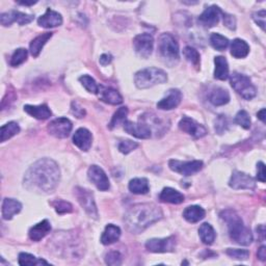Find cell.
I'll return each mask as SVG.
<instances>
[{
    "label": "cell",
    "mask_w": 266,
    "mask_h": 266,
    "mask_svg": "<svg viewBox=\"0 0 266 266\" xmlns=\"http://www.w3.org/2000/svg\"><path fill=\"white\" fill-rule=\"evenodd\" d=\"M60 179L59 167L55 161L43 158L34 162L24 176V186L39 193L54 191Z\"/></svg>",
    "instance_id": "1"
},
{
    "label": "cell",
    "mask_w": 266,
    "mask_h": 266,
    "mask_svg": "<svg viewBox=\"0 0 266 266\" xmlns=\"http://www.w3.org/2000/svg\"><path fill=\"white\" fill-rule=\"evenodd\" d=\"M161 219L162 211L156 205L137 204L125 213L124 222L129 232L139 234Z\"/></svg>",
    "instance_id": "2"
},
{
    "label": "cell",
    "mask_w": 266,
    "mask_h": 266,
    "mask_svg": "<svg viewBox=\"0 0 266 266\" xmlns=\"http://www.w3.org/2000/svg\"><path fill=\"white\" fill-rule=\"evenodd\" d=\"M221 217L226 222L230 237L240 246H250L253 241V234L251 230L244 225L240 216L232 209L224 210Z\"/></svg>",
    "instance_id": "3"
},
{
    "label": "cell",
    "mask_w": 266,
    "mask_h": 266,
    "mask_svg": "<svg viewBox=\"0 0 266 266\" xmlns=\"http://www.w3.org/2000/svg\"><path fill=\"white\" fill-rule=\"evenodd\" d=\"M167 80L165 72L158 68H147L138 71L135 74L134 82L138 89H149L156 84L164 83Z\"/></svg>",
    "instance_id": "4"
},
{
    "label": "cell",
    "mask_w": 266,
    "mask_h": 266,
    "mask_svg": "<svg viewBox=\"0 0 266 266\" xmlns=\"http://www.w3.org/2000/svg\"><path fill=\"white\" fill-rule=\"evenodd\" d=\"M158 51L167 63H177L179 60V45L171 33H162L158 40Z\"/></svg>",
    "instance_id": "5"
},
{
    "label": "cell",
    "mask_w": 266,
    "mask_h": 266,
    "mask_svg": "<svg viewBox=\"0 0 266 266\" xmlns=\"http://www.w3.org/2000/svg\"><path fill=\"white\" fill-rule=\"evenodd\" d=\"M230 83H231L232 88L246 100H252L257 94V90L252 83L250 77L237 73V72H234L230 77Z\"/></svg>",
    "instance_id": "6"
},
{
    "label": "cell",
    "mask_w": 266,
    "mask_h": 266,
    "mask_svg": "<svg viewBox=\"0 0 266 266\" xmlns=\"http://www.w3.org/2000/svg\"><path fill=\"white\" fill-rule=\"evenodd\" d=\"M74 193L80 206L87 212V214L93 219H98V209H97L93 193L89 189L82 187H76Z\"/></svg>",
    "instance_id": "7"
},
{
    "label": "cell",
    "mask_w": 266,
    "mask_h": 266,
    "mask_svg": "<svg viewBox=\"0 0 266 266\" xmlns=\"http://www.w3.org/2000/svg\"><path fill=\"white\" fill-rule=\"evenodd\" d=\"M168 166L172 171L179 173L183 176H190L200 172L203 168V161L192 160V161H179L172 159L168 162Z\"/></svg>",
    "instance_id": "8"
},
{
    "label": "cell",
    "mask_w": 266,
    "mask_h": 266,
    "mask_svg": "<svg viewBox=\"0 0 266 266\" xmlns=\"http://www.w3.org/2000/svg\"><path fill=\"white\" fill-rule=\"evenodd\" d=\"M72 128H73V125L69 119L58 118L48 124L47 130L56 138H66L70 135Z\"/></svg>",
    "instance_id": "9"
},
{
    "label": "cell",
    "mask_w": 266,
    "mask_h": 266,
    "mask_svg": "<svg viewBox=\"0 0 266 266\" xmlns=\"http://www.w3.org/2000/svg\"><path fill=\"white\" fill-rule=\"evenodd\" d=\"M133 46H134V50L138 56L148 58L153 51L154 39L149 33H141L136 35L133 40Z\"/></svg>",
    "instance_id": "10"
},
{
    "label": "cell",
    "mask_w": 266,
    "mask_h": 266,
    "mask_svg": "<svg viewBox=\"0 0 266 266\" xmlns=\"http://www.w3.org/2000/svg\"><path fill=\"white\" fill-rule=\"evenodd\" d=\"M176 248V238L170 236L166 238H153L147 241L146 249L151 253H171Z\"/></svg>",
    "instance_id": "11"
},
{
    "label": "cell",
    "mask_w": 266,
    "mask_h": 266,
    "mask_svg": "<svg viewBox=\"0 0 266 266\" xmlns=\"http://www.w3.org/2000/svg\"><path fill=\"white\" fill-rule=\"evenodd\" d=\"M179 128L187 134L191 135L193 138H201L207 134V129L203 125L196 122L188 117L182 118V120L179 122Z\"/></svg>",
    "instance_id": "12"
},
{
    "label": "cell",
    "mask_w": 266,
    "mask_h": 266,
    "mask_svg": "<svg viewBox=\"0 0 266 266\" xmlns=\"http://www.w3.org/2000/svg\"><path fill=\"white\" fill-rule=\"evenodd\" d=\"M88 177L91 182L99 190L106 191L110 189L111 184L105 172L98 165L90 166L88 171Z\"/></svg>",
    "instance_id": "13"
},
{
    "label": "cell",
    "mask_w": 266,
    "mask_h": 266,
    "mask_svg": "<svg viewBox=\"0 0 266 266\" xmlns=\"http://www.w3.org/2000/svg\"><path fill=\"white\" fill-rule=\"evenodd\" d=\"M34 16L21 13L18 10H10L7 13H3L0 16V22L3 26H9L14 22H17L19 25H26V24L33 21Z\"/></svg>",
    "instance_id": "14"
},
{
    "label": "cell",
    "mask_w": 266,
    "mask_h": 266,
    "mask_svg": "<svg viewBox=\"0 0 266 266\" xmlns=\"http://www.w3.org/2000/svg\"><path fill=\"white\" fill-rule=\"evenodd\" d=\"M223 14L224 13L219 6L211 5L205 9L202 15L199 17V23L204 27H213L220 22V19Z\"/></svg>",
    "instance_id": "15"
},
{
    "label": "cell",
    "mask_w": 266,
    "mask_h": 266,
    "mask_svg": "<svg viewBox=\"0 0 266 266\" xmlns=\"http://www.w3.org/2000/svg\"><path fill=\"white\" fill-rule=\"evenodd\" d=\"M229 185L233 189H254L256 183L250 175L235 171L229 181Z\"/></svg>",
    "instance_id": "16"
},
{
    "label": "cell",
    "mask_w": 266,
    "mask_h": 266,
    "mask_svg": "<svg viewBox=\"0 0 266 266\" xmlns=\"http://www.w3.org/2000/svg\"><path fill=\"white\" fill-rule=\"evenodd\" d=\"M124 129L127 133L129 134L135 136L137 138H142V139H146V138H150L151 137V129L149 128V126L139 121V123H133L131 121H125L124 122Z\"/></svg>",
    "instance_id": "17"
},
{
    "label": "cell",
    "mask_w": 266,
    "mask_h": 266,
    "mask_svg": "<svg viewBox=\"0 0 266 266\" xmlns=\"http://www.w3.org/2000/svg\"><path fill=\"white\" fill-rule=\"evenodd\" d=\"M181 100H182V93L177 89H172L168 91L166 97L157 103V107L162 111H171L180 104Z\"/></svg>",
    "instance_id": "18"
},
{
    "label": "cell",
    "mask_w": 266,
    "mask_h": 266,
    "mask_svg": "<svg viewBox=\"0 0 266 266\" xmlns=\"http://www.w3.org/2000/svg\"><path fill=\"white\" fill-rule=\"evenodd\" d=\"M73 142L81 151L88 152L93 142L92 133L86 128H79L73 135Z\"/></svg>",
    "instance_id": "19"
},
{
    "label": "cell",
    "mask_w": 266,
    "mask_h": 266,
    "mask_svg": "<svg viewBox=\"0 0 266 266\" xmlns=\"http://www.w3.org/2000/svg\"><path fill=\"white\" fill-rule=\"evenodd\" d=\"M39 25L44 28H52L63 24V17L57 11L48 8L46 13L38 19Z\"/></svg>",
    "instance_id": "20"
},
{
    "label": "cell",
    "mask_w": 266,
    "mask_h": 266,
    "mask_svg": "<svg viewBox=\"0 0 266 266\" xmlns=\"http://www.w3.org/2000/svg\"><path fill=\"white\" fill-rule=\"evenodd\" d=\"M99 97L100 100L105 103L112 105H119L123 102V97L120 95V93L112 88L99 87Z\"/></svg>",
    "instance_id": "21"
},
{
    "label": "cell",
    "mask_w": 266,
    "mask_h": 266,
    "mask_svg": "<svg viewBox=\"0 0 266 266\" xmlns=\"http://www.w3.org/2000/svg\"><path fill=\"white\" fill-rule=\"evenodd\" d=\"M51 231V226L50 223L48 220H44L41 223L34 225L33 227L30 228L29 230V238L32 241H40L41 239H43L48 233H50Z\"/></svg>",
    "instance_id": "22"
},
{
    "label": "cell",
    "mask_w": 266,
    "mask_h": 266,
    "mask_svg": "<svg viewBox=\"0 0 266 266\" xmlns=\"http://www.w3.org/2000/svg\"><path fill=\"white\" fill-rule=\"evenodd\" d=\"M22 209V205L20 202L14 199H8L5 198L2 202V219L3 220H11L13 216L19 213Z\"/></svg>",
    "instance_id": "23"
},
{
    "label": "cell",
    "mask_w": 266,
    "mask_h": 266,
    "mask_svg": "<svg viewBox=\"0 0 266 266\" xmlns=\"http://www.w3.org/2000/svg\"><path fill=\"white\" fill-rule=\"evenodd\" d=\"M24 112H26L29 116L38 119V120H47L52 115L50 108L46 104L41 105H25Z\"/></svg>",
    "instance_id": "24"
},
{
    "label": "cell",
    "mask_w": 266,
    "mask_h": 266,
    "mask_svg": "<svg viewBox=\"0 0 266 266\" xmlns=\"http://www.w3.org/2000/svg\"><path fill=\"white\" fill-rule=\"evenodd\" d=\"M121 237V229L113 224L107 225L105 227L104 232L101 236V243L104 246H110L115 244Z\"/></svg>",
    "instance_id": "25"
},
{
    "label": "cell",
    "mask_w": 266,
    "mask_h": 266,
    "mask_svg": "<svg viewBox=\"0 0 266 266\" xmlns=\"http://www.w3.org/2000/svg\"><path fill=\"white\" fill-rule=\"evenodd\" d=\"M184 196L180 191L171 188V187H165L162 189L159 200L163 203H171V204H181L184 202Z\"/></svg>",
    "instance_id": "26"
},
{
    "label": "cell",
    "mask_w": 266,
    "mask_h": 266,
    "mask_svg": "<svg viewBox=\"0 0 266 266\" xmlns=\"http://www.w3.org/2000/svg\"><path fill=\"white\" fill-rule=\"evenodd\" d=\"M209 101L214 106H222L230 101V94L223 88H214L209 94Z\"/></svg>",
    "instance_id": "27"
},
{
    "label": "cell",
    "mask_w": 266,
    "mask_h": 266,
    "mask_svg": "<svg viewBox=\"0 0 266 266\" xmlns=\"http://www.w3.org/2000/svg\"><path fill=\"white\" fill-rule=\"evenodd\" d=\"M51 37H52V32H44L31 41L29 48H30V53L33 57L39 56V54L41 53L43 49V47L48 41L51 39Z\"/></svg>",
    "instance_id": "28"
},
{
    "label": "cell",
    "mask_w": 266,
    "mask_h": 266,
    "mask_svg": "<svg viewBox=\"0 0 266 266\" xmlns=\"http://www.w3.org/2000/svg\"><path fill=\"white\" fill-rule=\"evenodd\" d=\"M214 78L219 80H226L229 77V66L227 59L224 56H216L214 58Z\"/></svg>",
    "instance_id": "29"
},
{
    "label": "cell",
    "mask_w": 266,
    "mask_h": 266,
    "mask_svg": "<svg viewBox=\"0 0 266 266\" xmlns=\"http://www.w3.org/2000/svg\"><path fill=\"white\" fill-rule=\"evenodd\" d=\"M129 190L134 195H146L149 192L150 186L146 178H135L129 182Z\"/></svg>",
    "instance_id": "30"
},
{
    "label": "cell",
    "mask_w": 266,
    "mask_h": 266,
    "mask_svg": "<svg viewBox=\"0 0 266 266\" xmlns=\"http://www.w3.org/2000/svg\"><path fill=\"white\" fill-rule=\"evenodd\" d=\"M205 215H206V211H205L202 207L200 206H189L187 207L184 212H183V217L188 222L191 224H195L198 223L200 221H202Z\"/></svg>",
    "instance_id": "31"
},
{
    "label": "cell",
    "mask_w": 266,
    "mask_h": 266,
    "mask_svg": "<svg viewBox=\"0 0 266 266\" xmlns=\"http://www.w3.org/2000/svg\"><path fill=\"white\" fill-rule=\"evenodd\" d=\"M250 52V46L241 39H235L231 44V54L235 58H245Z\"/></svg>",
    "instance_id": "32"
},
{
    "label": "cell",
    "mask_w": 266,
    "mask_h": 266,
    "mask_svg": "<svg viewBox=\"0 0 266 266\" xmlns=\"http://www.w3.org/2000/svg\"><path fill=\"white\" fill-rule=\"evenodd\" d=\"M199 234L203 243L208 246L213 244V241L215 240V236H216L213 227L208 223H205L200 227Z\"/></svg>",
    "instance_id": "33"
},
{
    "label": "cell",
    "mask_w": 266,
    "mask_h": 266,
    "mask_svg": "<svg viewBox=\"0 0 266 266\" xmlns=\"http://www.w3.org/2000/svg\"><path fill=\"white\" fill-rule=\"evenodd\" d=\"M19 264L21 266H35V265H49L46 260L42 258H37L28 253H20L19 254Z\"/></svg>",
    "instance_id": "34"
},
{
    "label": "cell",
    "mask_w": 266,
    "mask_h": 266,
    "mask_svg": "<svg viewBox=\"0 0 266 266\" xmlns=\"http://www.w3.org/2000/svg\"><path fill=\"white\" fill-rule=\"evenodd\" d=\"M19 132H20V127L18 123L9 122L1 127V131H0V133H1V138H0V140H1V142H4L5 140L18 134Z\"/></svg>",
    "instance_id": "35"
},
{
    "label": "cell",
    "mask_w": 266,
    "mask_h": 266,
    "mask_svg": "<svg viewBox=\"0 0 266 266\" xmlns=\"http://www.w3.org/2000/svg\"><path fill=\"white\" fill-rule=\"evenodd\" d=\"M127 116H128V108L126 106L120 107L119 110L115 113L110 125H108V128L114 129V128L118 127L120 124H122V123L124 124Z\"/></svg>",
    "instance_id": "36"
},
{
    "label": "cell",
    "mask_w": 266,
    "mask_h": 266,
    "mask_svg": "<svg viewBox=\"0 0 266 266\" xmlns=\"http://www.w3.org/2000/svg\"><path fill=\"white\" fill-rule=\"evenodd\" d=\"M210 43L216 50L223 51L229 46V40L220 33H212L210 37Z\"/></svg>",
    "instance_id": "37"
},
{
    "label": "cell",
    "mask_w": 266,
    "mask_h": 266,
    "mask_svg": "<svg viewBox=\"0 0 266 266\" xmlns=\"http://www.w3.org/2000/svg\"><path fill=\"white\" fill-rule=\"evenodd\" d=\"M51 205L55 209V211L60 215L66 214V213H71L72 211H73V206H72V204L64 200H55L51 202Z\"/></svg>",
    "instance_id": "38"
},
{
    "label": "cell",
    "mask_w": 266,
    "mask_h": 266,
    "mask_svg": "<svg viewBox=\"0 0 266 266\" xmlns=\"http://www.w3.org/2000/svg\"><path fill=\"white\" fill-rule=\"evenodd\" d=\"M27 59V50L24 49V48H19L17 49L13 56L10 58V66L11 67H18L21 64H23Z\"/></svg>",
    "instance_id": "39"
},
{
    "label": "cell",
    "mask_w": 266,
    "mask_h": 266,
    "mask_svg": "<svg viewBox=\"0 0 266 266\" xmlns=\"http://www.w3.org/2000/svg\"><path fill=\"white\" fill-rule=\"evenodd\" d=\"M79 81L81 82L82 86L86 88L90 93L93 94H98L99 93V86L96 83L95 79L92 78L89 75H83L79 77Z\"/></svg>",
    "instance_id": "40"
},
{
    "label": "cell",
    "mask_w": 266,
    "mask_h": 266,
    "mask_svg": "<svg viewBox=\"0 0 266 266\" xmlns=\"http://www.w3.org/2000/svg\"><path fill=\"white\" fill-rule=\"evenodd\" d=\"M183 55L185 56V58L188 60V62L191 63L193 66L199 67V65H200V54L195 49V48H192L190 46L185 47L184 50H183Z\"/></svg>",
    "instance_id": "41"
},
{
    "label": "cell",
    "mask_w": 266,
    "mask_h": 266,
    "mask_svg": "<svg viewBox=\"0 0 266 266\" xmlns=\"http://www.w3.org/2000/svg\"><path fill=\"white\" fill-rule=\"evenodd\" d=\"M234 122L245 129L251 128V118H250V115L248 114V112H246V111H239L237 113V115L235 116Z\"/></svg>",
    "instance_id": "42"
},
{
    "label": "cell",
    "mask_w": 266,
    "mask_h": 266,
    "mask_svg": "<svg viewBox=\"0 0 266 266\" xmlns=\"http://www.w3.org/2000/svg\"><path fill=\"white\" fill-rule=\"evenodd\" d=\"M226 254L233 259L236 260H248L250 257V252L248 250H239V249H228Z\"/></svg>",
    "instance_id": "43"
},
{
    "label": "cell",
    "mask_w": 266,
    "mask_h": 266,
    "mask_svg": "<svg viewBox=\"0 0 266 266\" xmlns=\"http://www.w3.org/2000/svg\"><path fill=\"white\" fill-rule=\"evenodd\" d=\"M122 260L123 257L121 254L117 251H112L108 254H106L105 256V262L108 265H112V266H118L122 264Z\"/></svg>",
    "instance_id": "44"
},
{
    "label": "cell",
    "mask_w": 266,
    "mask_h": 266,
    "mask_svg": "<svg viewBox=\"0 0 266 266\" xmlns=\"http://www.w3.org/2000/svg\"><path fill=\"white\" fill-rule=\"evenodd\" d=\"M136 148H138V143L130 139L122 140L119 143V151L123 154H129Z\"/></svg>",
    "instance_id": "45"
},
{
    "label": "cell",
    "mask_w": 266,
    "mask_h": 266,
    "mask_svg": "<svg viewBox=\"0 0 266 266\" xmlns=\"http://www.w3.org/2000/svg\"><path fill=\"white\" fill-rule=\"evenodd\" d=\"M214 128L215 131L219 133V134H223L224 132H226L229 128V122H228V118L226 116H219L217 119L215 120L214 123Z\"/></svg>",
    "instance_id": "46"
},
{
    "label": "cell",
    "mask_w": 266,
    "mask_h": 266,
    "mask_svg": "<svg viewBox=\"0 0 266 266\" xmlns=\"http://www.w3.org/2000/svg\"><path fill=\"white\" fill-rule=\"evenodd\" d=\"M71 112L78 119H81V118H83L84 116H86V111H84L83 108L77 102H72Z\"/></svg>",
    "instance_id": "47"
},
{
    "label": "cell",
    "mask_w": 266,
    "mask_h": 266,
    "mask_svg": "<svg viewBox=\"0 0 266 266\" xmlns=\"http://www.w3.org/2000/svg\"><path fill=\"white\" fill-rule=\"evenodd\" d=\"M265 10H260L258 13H255L253 15V19L255 20V22L258 24V25L264 30L265 29Z\"/></svg>",
    "instance_id": "48"
},
{
    "label": "cell",
    "mask_w": 266,
    "mask_h": 266,
    "mask_svg": "<svg viewBox=\"0 0 266 266\" xmlns=\"http://www.w3.org/2000/svg\"><path fill=\"white\" fill-rule=\"evenodd\" d=\"M223 18H224V24L228 28H230V29H235L236 28V20H235V18L233 16L224 13L223 14Z\"/></svg>",
    "instance_id": "49"
},
{
    "label": "cell",
    "mask_w": 266,
    "mask_h": 266,
    "mask_svg": "<svg viewBox=\"0 0 266 266\" xmlns=\"http://www.w3.org/2000/svg\"><path fill=\"white\" fill-rule=\"evenodd\" d=\"M257 179L261 182H265V165L262 161L257 164Z\"/></svg>",
    "instance_id": "50"
},
{
    "label": "cell",
    "mask_w": 266,
    "mask_h": 266,
    "mask_svg": "<svg viewBox=\"0 0 266 266\" xmlns=\"http://www.w3.org/2000/svg\"><path fill=\"white\" fill-rule=\"evenodd\" d=\"M112 60H113V56H112L111 54L105 53V54H102V55L100 56V60H99V62H100V64H101L102 66H107L108 64H111V63H112Z\"/></svg>",
    "instance_id": "51"
},
{
    "label": "cell",
    "mask_w": 266,
    "mask_h": 266,
    "mask_svg": "<svg viewBox=\"0 0 266 266\" xmlns=\"http://www.w3.org/2000/svg\"><path fill=\"white\" fill-rule=\"evenodd\" d=\"M258 258L261 260V261H265L266 260V248L263 246L261 247L259 250H258V254H257Z\"/></svg>",
    "instance_id": "52"
},
{
    "label": "cell",
    "mask_w": 266,
    "mask_h": 266,
    "mask_svg": "<svg viewBox=\"0 0 266 266\" xmlns=\"http://www.w3.org/2000/svg\"><path fill=\"white\" fill-rule=\"evenodd\" d=\"M257 117L259 120H261L263 123H265V110L263 108V110H261L260 112H258L257 114Z\"/></svg>",
    "instance_id": "53"
},
{
    "label": "cell",
    "mask_w": 266,
    "mask_h": 266,
    "mask_svg": "<svg viewBox=\"0 0 266 266\" xmlns=\"http://www.w3.org/2000/svg\"><path fill=\"white\" fill-rule=\"evenodd\" d=\"M38 1H19L18 3L21 5H33L37 3Z\"/></svg>",
    "instance_id": "54"
}]
</instances>
